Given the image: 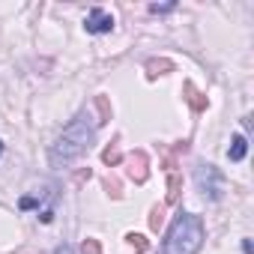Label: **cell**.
Segmentation results:
<instances>
[{
	"mask_svg": "<svg viewBox=\"0 0 254 254\" xmlns=\"http://www.w3.org/2000/svg\"><path fill=\"white\" fill-rule=\"evenodd\" d=\"M90 117L87 114H78L66 129H63V135L54 141V147H51V153H48V159H51V168H69L75 159H81L87 150H90V144H93V135H96V123H87Z\"/></svg>",
	"mask_w": 254,
	"mask_h": 254,
	"instance_id": "obj_1",
	"label": "cell"
},
{
	"mask_svg": "<svg viewBox=\"0 0 254 254\" xmlns=\"http://www.w3.org/2000/svg\"><path fill=\"white\" fill-rule=\"evenodd\" d=\"M203 245V221L194 212H180L168 230L165 254H197Z\"/></svg>",
	"mask_w": 254,
	"mask_h": 254,
	"instance_id": "obj_2",
	"label": "cell"
},
{
	"mask_svg": "<svg viewBox=\"0 0 254 254\" xmlns=\"http://www.w3.org/2000/svg\"><path fill=\"white\" fill-rule=\"evenodd\" d=\"M194 183H197V191H203L209 200L224 197V174L215 165H197L194 168Z\"/></svg>",
	"mask_w": 254,
	"mask_h": 254,
	"instance_id": "obj_3",
	"label": "cell"
},
{
	"mask_svg": "<svg viewBox=\"0 0 254 254\" xmlns=\"http://www.w3.org/2000/svg\"><path fill=\"white\" fill-rule=\"evenodd\" d=\"M126 174H129L135 183H147V177H150V159H147V153L144 150H135V153H129V159H126Z\"/></svg>",
	"mask_w": 254,
	"mask_h": 254,
	"instance_id": "obj_4",
	"label": "cell"
},
{
	"mask_svg": "<svg viewBox=\"0 0 254 254\" xmlns=\"http://www.w3.org/2000/svg\"><path fill=\"white\" fill-rule=\"evenodd\" d=\"M84 30L93 33V36L111 33V30H114V15L105 12V9H90V15H87V21H84Z\"/></svg>",
	"mask_w": 254,
	"mask_h": 254,
	"instance_id": "obj_5",
	"label": "cell"
},
{
	"mask_svg": "<svg viewBox=\"0 0 254 254\" xmlns=\"http://www.w3.org/2000/svg\"><path fill=\"white\" fill-rule=\"evenodd\" d=\"M54 200H57V194H54V189H51V191H48V203L39 209V221H42V224H51V221H54ZM30 206H39V200L21 197V209H30Z\"/></svg>",
	"mask_w": 254,
	"mask_h": 254,
	"instance_id": "obj_6",
	"label": "cell"
},
{
	"mask_svg": "<svg viewBox=\"0 0 254 254\" xmlns=\"http://www.w3.org/2000/svg\"><path fill=\"white\" fill-rule=\"evenodd\" d=\"M183 96H186V102L191 105V111H194V114L206 111V105H209V99H206V96H203L191 81H186V84H183Z\"/></svg>",
	"mask_w": 254,
	"mask_h": 254,
	"instance_id": "obj_7",
	"label": "cell"
},
{
	"mask_svg": "<svg viewBox=\"0 0 254 254\" xmlns=\"http://www.w3.org/2000/svg\"><path fill=\"white\" fill-rule=\"evenodd\" d=\"M180 194H183V177L174 171V174H168V197H165V206H174L180 200Z\"/></svg>",
	"mask_w": 254,
	"mask_h": 254,
	"instance_id": "obj_8",
	"label": "cell"
},
{
	"mask_svg": "<svg viewBox=\"0 0 254 254\" xmlns=\"http://www.w3.org/2000/svg\"><path fill=\"white\" fill-rule=\"evenodd\" d=\"M245 153H248V141H245V135H236V138L230 141V150H227L230 162H242Z\"/></svg>",
	"mask_w": 254,
	"mask_h": 254,
	"instance_id": "obj_9",
	"label": "cell"
},
{
	"mask_svg": "<svg viewBox=\"0 0 254 254\" xmlns=\"http://www.w3.org/2000/svg\"><path fill=\"white\" fill-rule=\"evenodd\" d=\"M126 242L135 248V254H147V251H150V239H147L144 233H135V230L126 233Z\"/></svg>",
	"mask_w": 254,
	"mask_h": 254,
	"instance_id": "obj_10",
	"label": "cell"
},
{
	"mask_svg": "<svg viewBox=\"0 0 254 254\" xmlns=\"http://www.w3.org/2000/svg\"><path fill=\"white\" fill-rule=\"evenodd\" d=\"M165 72H174V63H171V60H150V63H147V75H150V78L165 75Z\"/></svg>",
	"mask_w": 254,
	"mask_h": 254,
	"instance_id": "obj_11",
	"label": "cell"
},
{
	"mask_svg": "<svg viewBox=\"0 0 254 254\" xmlns=\"http://www.w3.org/2000/svg\"><path fill=\"white\" fill-rule=\"evenodd\" d=\"M96 111H99V120H96V126H102V123H108L111 120V102H108V96H96Z\"/></svg>",
	"mask_w": 254,
	"mask_h": 254,
	"instance_id": "obj_12",
	"label": "cell"
},
{
	"mask_svg": "<svg viewBox=\"0 0 254 254\" xmlns=\"http://www.w3.org/2000/svg\"><path fill=\"white\" fill-rule=\"evenodd\" d=\"M102 162H105V165H108V168H117V165H120V162H123V153H120V150H117V147H108V150H105V153H102Z\"/></svg>",
	"mask_w": 254,
	"mask_h": 254,
	"instance_id": "obj_13",
	"label": "cell"
},
{
	"mask_svg": "<svg viewBox=\"0 0 254 254\" xmlns=\"http://www.w3.org/2000/svg\"><path fill=\"white\" fill-rule=\"evenodd\" d=\"M162 224H165V206H153V209H150V227L159 230Z\"/></svg>",
	"mask_w": 254,
	"mask_h": 254,
	"instance_id": "obj_14",
	"label": "cell"
},
{
	"mask_svg": "<svg viewBox=\"0 0 254 254\" xmlns=\"http://www.w3.org/2000/svg\"><path fill=\"white\" fill-rule=\"evenodd\" d=\"M81 254H102V245H99V239L87 236V239L81 242Z\"/></svg>",
	"mask_w": 254,
	"mask_h": 254,
	"instance_id": "obj_15",
	"label": "cell"
},
{
	"mask_svg": "<svg viewBox=\"0 0 254 254\" xmlns=\"http://www.w3.org/2000/svg\"><path fill=\"white\" fill-rule=\"evenodd\" d=\"M105 191H108L111 197H120V194H123V191H120V180H117V177H108V180H105Z\"/></svg>",
	"mask_w": 254,
	"mask_h": 254,
	"instance_id": "obj_16",
	"label": "cell"
},
{
	"mask_svg": "<svg viewBox=\"0 0 254 254\" xmlns=\"http://www.w3.org/2000/svg\"><path fill=\"white\" fill-rule=\"evenodd\" d=\"M171 9H174V3H162V6L153 3V6H150V12H156V15H159V12H171Z\"/></svg>",
	"mask_w": 254,
	"mask_h": 254,
	"instance_id": "obj_17",
	"label": "cell"
},
{
	"mask_svg": "<svg viewBox=\"0 0 254 254\" xmlns=\"http://www.w3.org/2000/svg\"><path fill=\"white\" fill-rule=\"evenodd\" d=\"M242 251H245V254H254V251H251V239H242Z\"/></svg>",
	"mask_w": 254,
	"mask_h": 254,
	"instance_id": "obj_18",
	"label": "cell"
},
{
	"mask_svg": "<svg viewBox=\"0 0 254 254\" xmlns=\"http://www.w3.org/2000/svg\"><path fill=\"white\" fill-rule=\"evenodd\" d=\"M54 254H72V248H69V245H60V248H57Z\"/></svg>",
	"mask_w": 254,
	"mask_h": 254,
	"instance_id": "obj_19",
	"label": "cell"
},
{
	"mask_svg": "<svg viewBox=\"0 0 254 254\" xmlns=\"http://www.w3.org/2000/svg\"><path fill=\"white\" fill-rule=\"evenodd\" d=\"M0 153H3V144H0Z\"/></svg>",
	"mask_w": 254,
	"mask_h": 254,
	"instance_id": "obj_20",
	"label": "cell"
}]
</instances>
